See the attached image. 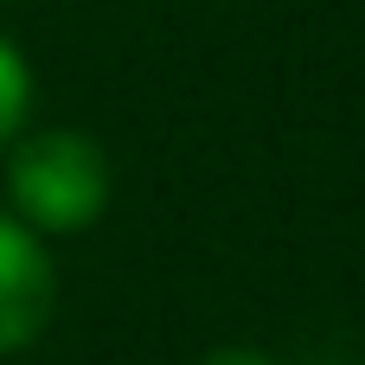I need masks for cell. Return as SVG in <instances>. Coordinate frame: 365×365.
I'll list each match as a JSON object with an SVG mask.
<instances>
[{"instance_id":"cell-1","label":"cell","mask_w":365,"mask_h":365,"mask_svg":"<svg viewBox=\"0 0 365 365\" xmlns=\"http://www.w3.org/2000/svg\"><path fill=\"white\" fill-rule=\"evenodd\" d=\"M115 173L96 135L83 128H38L6 148V205L38 237H77L109 212Z\"/></svg>"},{"instance_id":"cell-2","label":"cell","mask_w":365,"mask_h":365,"mask_svg":"<svg viewBox=\"0 0 365 365\" xmlns=\"http://www.w3.org/2000/svg\"><path fill=\"white\" fill-rule=\"evenodd\" d=\"M58 308V269L45 257V237L26 231L13 212H0V359L26 353Z\"/></svg>"},{"instance_id":"cell-3","label":"cell","mask_w":365,"mask_h":365,"mask_svg":"<svg viewBox=\"0 0 365 365\" xmlns=\"http://www.w3.org/2000/svg\"><path fill=\"white\" fill-rule=\"evenodd\" d=\"M26 115H32V64H26V51L0 32V154L26 135Z\"/></svg>"},{"instance_id":"cell-4","label":"cell","mask_w":365,"mask_h":365,"mask_svg":"<svg viewBox=\"0 0 365 365\" xmlns=\"http://www.w3.org/2000/svg\"><path fill=\"white\" fill-rule=\"evenodd\" d=\"M199 365H276V359H269L263 346H212Z\"/></svg>"}]
</instances>
